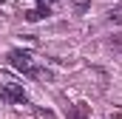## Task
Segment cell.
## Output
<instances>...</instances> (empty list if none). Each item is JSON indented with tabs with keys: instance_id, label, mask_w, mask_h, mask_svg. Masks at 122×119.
I'll use <instances>...</instances> for the list:
<instances>
[{
	"instance_id": "cell-5",
	"label": "cell",
	"mask_w": 122,
	"mask_h": 119,
	"mask_svg": "<svg viewBox=\"0 0 122 119\" xmlns=\"http://www.w3.org/2000/svg\"><path fill=\"white\" fill-rule=\"evenodd\" d=\"M111 23H122V9H117V11H111V17H108Z\"/></svg>"
},
{
	"instance_id": "cell-2",
	"label": "cell",
	"mask_w": 122,
	"mask_h": 119,
	"mask_svg": "<svg viewBox=\"0 0 122 119\" xmlns=\"http://www.w3.org/2000/svg\"><path fill=\"white\" fill-rule=\"evenodd\" d=\"M0 99L9 102V105H23L26 102V94L17 82H0Z\"/></svg>"
},
{
	"instance_id": "cell-1",
	"label": "cell",
	"mask_w": 122,
	"mask_h": 119,
	"mask_svg": "<svg viewBox=\"0 0 122 119\" xmlns=\"http://www.w3.org/2000/svg\"><path fill=\"white\" fill-rule=\"evenodd\" d=\"M9 65H11L14 71L31 77V79H51V74H48L46 68H37V65H34V60H31L29 51H20V48L9 51Z\"/></svg>"
},
{
	"instance_id": "cell-4",
	"label": "cell",
	"mask_w": 122,
	"mask_h": 119,
	"mask_svg": "<svg viewBox=\"0 0 122 119\" xmlns=\"http://www.w3.org/2000/svg\"><path fill=\"white\" fill-rule=\"evenodd\" d=\"M85 116H88V105L85 102H77L74 111H71V119H85Z\"/></svg>"
},
{
	"instance_id": "cell-6",
	"label": "cell",
	"mask_w": 122,
	"mask_h": 119,
	"mask_svg": "<svg viewBox=\"0 0 122 119\" xmlns=\"http://www.w3.org/2000/svg\"><path fill=\"white\" fill-rule=\"evenodd\" d=\"M40 6H51V3H57V0H37Z\"/></svg>"
},
{
	"instance_id": "cell-3",
	"label": "cell",
	"mask_w": 122,
	"mask_h": 119,
	"mask_svg": "<svg viewBox=\"0 0 122 119\" xmlns=\"http://www.w3.org/2000/svg\"><path fill=\"white\" fill-rule=\"evenodd\" d=\"M48 14H51V6H37V9L26 11V20H29V23H37V20H46Z\"/></svg>"
}]
</instances>
